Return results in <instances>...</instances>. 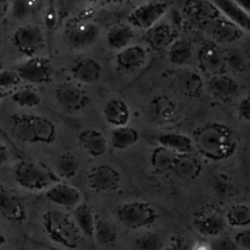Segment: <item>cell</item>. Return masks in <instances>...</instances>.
<instances>
[{
    "mask_svg": "<svg viewBox=\"0 0 250 250\" xmlns=\"http://www.w3.org/2000/svg\"><path fill=\"white\" fill-rule=\"evenodd\" d=\"M240 7L250 14V0H234Z\"/></svg>",
    "mask_w": 250,
    "mask_h": 250,
    "instance_id": "c3c4849f",
    "label": "cell"
},
{
    "mask_svg": "<svg viewBox=\"0 0 250 250\" xmlns=\"http://www.w3.org/2000/svg\"><path fill=\"white\" fill-rule=\"evenodd\" d=\"M157 145H160L177 154L192 153L194 149V144L192 138L176 132L162 133L156 138Z\"/></svg>",
    "mask_w": 250,
    "mask_h": 250,
    "instance_id": "83f0119b",
    "label": "cell"
},
{
    "mask_svg": "<svg viewBox=\"0 0 250 250\" xmlns=\"http://www.w3.org/2000/svg\"><path fill=\"white\" fill-rule=\"evenodd\" d=\"M195 246L190 240L178 236L174 237L164 250H195Z\"/></svg>",
    "mask_w": 250,
    "mask_h": 250,
    "instance_id": "ee69618b",
    "label": "cell"
},
{
    "mask_svg": "<svg viewBox=\"0 0 250 250\" xmlns=\"http://www.w3.org/2000/svg\"><path fill=\"white\" fill-rule=\"evenodd\" d=\"M42 227L46 235L52 241L67 249H75L81 242L83 234L74 219L61 210L51 209L44 212Z\"/></svg>",
    "mask_w": 250,
    "mask_h": 250,
    "instance_id": "3957f363",
    "label": "cell"
},
{
    "mask_svg": "<svg viewBox=\"0 0 250 250\" xmlns=\"http://www.w3.org/2000/svg\"><path fill=\"white\" fill-rule=\"evenodd\" d=\"M167 51L169 62L179 67L188 66L194 57L191 43L185 38H177Z\"/></svg>",
    "mask_w": 250,
    "mask_h": 250,
    "instance_id": "4dcf8cb0",
    "label": "cell"
},
{
    "mask_svg": "<svg viewBox=\"0 0 250 250\" xmlns=\"http://www.w3.org/2000/svg\"><path fill=\"white\" fill-rule=\"evenodd\" d=\"M100 25L89 20L76 21L68 24L64 31L66 44L75 50H85L93 46L100 36Z\"/></svg>",
    "mask_w": 250,
    "mask_h": 250,
    "instance_id": "ba28073f",
    "label": "cell"
},
{
    "mask_svg": "<svg viewBox=\"0 0 250 250\" xmlns=\"http://www.w3.org/2000/svg\"><path fill=\"white\" fill-rule=\"evenodd\" d=\"M97 1H102V2H105V3H117V2H122L125 0H97Z\"/></svg>",
    "mask_w": 250,
    "mask_h": 250,
    "instance_id": "681fc988",
    "label": "cell"
},
{
    "mask_svg": "<svg viewBox=\"0 0 250 250\" xmlns=\"http://www.w3.org/2000/svg\"><path fill=\"white\" fill-rule=\"evenodd\" d=\"M54 97L58 104L64 111L70 113L81 111L91 104L87 92L71 82L58 84L54 90Z\"/></svg>",
    "mask_w": 250,
    "mask_h": 250,
    "instance_id": "30bf717a",
    "label": "cell"
},
{
    "mask_svg": "<svg viewBox=\"0 0 250 250\" xmlns=\"http://www.w3.org/2000/svg\"><path fill=\"white\" fill-rule=\"evenodd\" d=\"M176 89L188 99H198L204 89V81L201 74L189 67H180L173 76Z\"/></svg>",
    "mask_w": 250,
    "mask_h": 250,
    "instance_id": "2e32d148",
    "label": "cell"
},
{
    "mask_svg": "<svg viewBox=\"0 0 250 250\" xmlns=\"http://www.w3.org/2000/svg\"><path fill=\"white\" fill-rule=\"evenodd\" d=\"M80 171V161L78 156L72 151H65L61 154L55 164V172L60 179L71 180Z\"/></svg>",
    "mask_w": 250,
    "mask_h": 250,
    "instance_id": "836d02e7",
    "label": "cell"
},
{
    "mask_svg": "<svg viewBox=\"0 0 250 250\" xmlns=\"http://www.w3.org/2000/svg\"><path fill=\"white\" fill-rule=\"evenodd\" d=\"M165 243L156 233L147 231L137 236L133 242V250H164Z\"/></svg>",
    "mask_w": 250,
    "mask_h": 250,
    "instance_id": "ab89813d",
    "label": "cell"
},
{
    "mask_svg": "<svg viewBox=\"0 0 250 250\" xmlns=\"http://www.w3.org/2000/svg\"><path fill=\"white\" fill-rule=\"evenodd\" d=\"M140 140L139 131L132 126L115 127L110 133L109 142L111 146L117 150H124L135 146Z\"/></svg>",
    "mask_w": 250,
    "mask_h": 250,
    "instance_id": "1f68e13d",
    "label": "cell"
},
{
    "mask_svg": "<svg viewBox=\"0 0 250 250\" xmlns=\"http://www.w3.org/2000/svg\"><path fill=\"white\" fill-rule=\"evenodd\" d=\"M226 220L231 228L242 229L250 226V207L243 203H237L227 211Z\"/></svg>",
    "mask_w": 250,
    "mask_h": 250,
    "instance_id": "d590c367",
    "label": "cell"
},
{
    "mask_svg": "<svg viewBox=\"0 0 250 250\" xmlns=\"http://www.w3.org/2000/svg\"><path fill=\"white\" fill-rule=\"evenodd\" d=\"M147 50L140 44H131L117 52L115 64L119 71L132 73L140 69L146 62Z\"/></svg>",
    "mask_w": 250,
    "mask_h": 250,
    "instance_id": "ac0fdd59",
    "label": "cell"
},
{
    "mask_svg": "<svg viewBox=\"0 0 250 250\" xmlns=\"http://www.w3.org/2000/svg\"><path fill=\"white\" fill-rule=\"evenodd\" d=\"M210 250H240L237 246L234 237H231L225 232L212 237L208 243Z\"/></svg>",
    "mask_w": 250,
    "mask_h": 250,
    "instance_id": "b9f144b4",
    "label": "cell"
},
{
    "mask_svg": "<svg viewBox=\"0 0 250 250\" xmlns=\"http://www.w3.org/2000/svg\"><path fill=\"white\" fill-rule=\"evenodd\" d=\"M120 173L114 167L102 164L92 167L87 175L90 189L95 193H109L120 186Z\"/></svg>",
    "mask_w": 250,
    "mask_h": 250,
    "instance_id": "7c38bea8",
    "label": "cell"
},
{
    "mask_svg": "<svg viewBox=\"0 0 250 250\" xmlns=\"http://www.w3.org/2000/svg\"><path fill=\"white\" fill-rule=\"evenodd\" d=\"M82 149L92 157H101L106 153L107 141L102 131L97 128H86L78 135Z\"/></svg>",
    "mask_w": 250,
    "mask_h": 250,
    "instance_id": "603a6c76",
    "label": "cell"
},
{
    "mask_svg": "<svg viewBox=\"0 0 250 250\" xmlns=\"http://www.w3.org/2000/svg\"><path fill=\"white\" fill-rule=\"evenodd\" d=\"M236 112L245 122L250 123V94L243 97L237 104Z\"/></svg>",
    "mask_w": 250,
    "mask_h": 250,
    "instance_id": "f6af8a7d",
    "label": "cell"
},
{
    "mask_svg": "<svg viewBox=\"0 0 250 250\" xmlns=\"http://www.w3.org/2000/svg\"><path fill=\"white\" fill-rule=\"evenodd\" d=\"M249 58L247 54L239 49H230L226 51L227 69L234 73H241L249 67Z\"/></svg>",
    "mask_w": 250,
    "mask_h": 250,
    "instance_id": "f35d334b",
    "label": "cell"
},
{
    "mask_svg": "<svg viewBox=\"0 0 250 250\" xmlns=\"http://www.w3.org/2000/svg\"><path fill=\"white\" fill-rule=\"evenodd\" d=\"M118 221L129 229H140L153 226L158 218L156 209L145 201H130L120 205L116 211Z\"/></svg>",
    "mask_w": 250,
    "mask_h": 250,
    "instance_id": "5b68a950",
    "label": "cell"
},
{
    "mask_svg": "<svg viewBox=\"0 0 250 250\" xmlns=\"http://www.w3.org/2000/svg\"><path fill=\"white\" fill-rule=\"evenodd\" d=\"M14 178L17 184L29 191H43L61 181L56 172L43 164L21 160L15 167Z\"/></svg>",
    "mask_w": 250,
    "mask_h": 250,
    "instance_id": "277c9868",
    "label": "cell"
},
{
    "mask_svg": "<svg viewBox=\"0 0 250 250\" xmlns=\"http://www.w3.org/2000/svg\"><path fill=\"white\" fill-rule=\"evenodd\" d=\"M207 88L212 97L221 102H229L237 94L239 85L231 76L222 73L211 76L207 83Z\"/></svg>",
    "mask_w": 250,
    "mask_h": 250,
    "instance_id": "7402d4cb",
    "label": "cell"
},
{
    "mask_svg": "<svg viewBox=\"0 0 250 250\" xmlns=\"http://www.w3.org/2000/svg\"><path fill=\"white\" fill-rule=\"evenodd\" d=\"M185 9L189 17L202 23L209 24L222 16L211 0H188L186 3Z\"/></svg>",
    "mask_w": 250,
    "mask_h": 250,
    "instance_id": "4316f807",
    "label": "cell"
},
{
    "mask_svg": "<svg viewBox=\"0 0 250 250\" xmlns=\"http://www.w3.org/2000/svg\"><path fill=\"white\" fill-rule=\"evenodd\" d=\"M221 14L245 32L250 33V14L234 0H211Z\"/></svg>",
    "mask_w": 250,
    "mask_h": 250,
    "instance_id": "484cf974",
    "label": "cell"
},
{
    "mask_svg": "<svg viewBox=\"0 0 250 250\" xmlns=\"http://www.w3.org/2000/svg\"><path fill=\"white\" fill-rule=\"evenodd\" d=\"M233 237L240 250H250V229H242Z\"/></svg>",
    "mask_w": 250,
    "mask_h": 250,
    "instance_id": "bcb514c9",
    "label": "cell"
},
{
    "mask_svg": "<svg viewBox=\"0 0 250 250\" xmlns=\"http://www.w3.org/2000/svg\"><path fill=\"white\" fill-rule=\"evenodd\" d=\"M177 38L178 34L174 26L165 21L157 22L155 25L146 30L144 35L146 46L156 53L168 50Z\"/></svg>",
    "mask_w": 250,
    "mask_h": 250,
    "instance_id": "e0dca14e",
    "label": "cell"
},
{
    "mask_svg": "<svg viewBox=\"0 0 250 250\" xmlns=\"http://www.w3.org/2000/svg\"><path fill=\"white\" fill-rule=\"evenodd\" d=\"M9 156H10V153H9L7 146L4 144H1V146H0V162H1V164L8 161Z\"/></svg>",
    "mask_w": 250,
    "mask_h": 250,
    "instance_id": "7dc6e473",
    "label": "cell"
},
{
    "mask_svg": "<svg viewBox=\"0 0 250 250\" xmlns=\"http://www.w3.org/2000/svg\"><path fill=\"white\" fill-rule=\"evenodd\" d=\"M69 73L79 83L94 84L101 79L103 66L91 57H80L71 62Z\"/></svg>",
    "mask_w": 250,
    "mask_h": 250,
    "instance_id": "d6986e66",
    "label": "cell"
},
{
    "mask_svg": "<svg viewBox=\"0 0 250 250\" xmlns=\"http://www.w3.org/2000/svg\"><path fill=\"white\" fill-rule=\"evenodd\" d=\"M14 48L26 58L39 56L45 47V38L42 29L33 23L19 26L11 37Z\"/></svg>",
    "mask_w": 250,
    "mask_h": 250,
    "instance_id": "8992f818",
    "label": "cell"
},
{
    "mask_svg": "<svg viewBox=\"0 0 250 250\" xmlns=\"http://www.w3.org/2000/svg\"><path fill=\"white\" fill-rule=\"evenodd\" d=\"M179 154L160 146L156 145L150 151L149 164L154 172L158 174L171 173L178 159Z\"/></svg>",
    "mask_w": 250,
    "mask_h": 250,
    "instance_id": "f546056e",
    "label": "cell"
},
{
    "mask_svg": "<svg viewBox=\"0 0 250 250\" xmlns=\"http://www.w3.org/2000/svg\"><path fill=\"white\" fill-rule=\"evenodd\" d=\"M1 216L13 225H22L26 220V206L23 198L15 190L1 187L0 190Z\"/></svg>",
    "mask_w": 250,
    "mask_h": 250,
    "instance_id": "4fadbf2b",
    "label": "cell"
},
{
    "mask_svg": "<svg viewBox=\"0 0 250 250\" xmlns=\"http://www.w3.org/2000/svg\"><path fill=\"white\" fill-rule=\"evenodd\" d=\"M45 196L52 204L59 207L74 210L82 202V194L80 190L65 183L57 182L45 190Z\"/></svg>",
    "mask_w": 250,
    "mask_h": 250,
    "instance_id": "9a60e30c",
    "label": "cell"
},
{
    "mask_svg": "<svg viewBox=\"0 0 250 250\" xmlns=\"http://www.w3.org/2000/svg\"><path fill=\"white\" fill-rule=\"evenodd\" d=\"M179 112L180 110L175 100L165 94L155 96L148 105L150 117L160 124L175 122L179 116Z\"/></svg>",
    "mask_w": 250,
    "mask_h": 250,
    "instance_id": "ffe728a7",
    "label": "cell"
},
{
    "mask_svg": "<svg viewBox=\"0 0 250 250\" xmlns=\"http://www.w3.org/2000/svg\"><path fill=\"white\" fill-rule=\"evenodd\" d=\"M134 30L130 23L118 22L111 25L105 35L106 45L109 49L120 51L132 44Z\"/></svg>",
    "mask_w": 250,
    "mask_h": 250,
    "instance_id": "f1b7e54d",
    "label": "cell"
},
{
    "mask_svg": "<svg viewBox=\"0 0 250 250\" xmlns=\"http://www.w3.org/2000/svg\"><path fill=\"white\" fill-rule=\"evenodd\" d=\"M118 238V232L115 226L108 220L97 217L94 239L97 244L104 248L112 247Z\"/></svg>",
    "mask_w": 250,
    "mask_h": 250,
    "instance_id": "e575fe53",
    "label": "cell"
},
{
    "mask_svg": "<svg viewBox=\"0 0 250 250\" xmlns=\"http://www.w3.org/2000/svg\"><path fill=\"white\" fill-rule=\"evenodd\" d=\"M212 187L214 193L220 198H226L232 192V184L223 175L215 178Z\"/></svg>",
    "mask_w": 250,
    "mask_h": 250,
    "instance_id": "7bdbcfd3",
    "label": "cell"
},
{
    "mask_svg": "<svg viewBox=\"0 0 250 250\" xmlns=\"http://www.w3.org/2000/svg\"><path fill=\"white\" fill-rule=\"evenodd\" d=\"M202 172L200 160L192 153L179 154L171 174L185 183L194 182Z\"/></svg>",
    "mask_w": 250,
    "mask_h": 250,
    "instance_id": "cb8c5ba5",
    "label": "cell"
},
{
    "mask_svg": "<svg viewBox=\"0 0 250 250\" xmlns=\"http://www.w3.org/2000/svg\"><path fill=\"white\" fill-rule=\"evenodd\" d=\"M12 135L21 143L50 145L56 141V124L48 117L32 113H16L10 117Z\"/></svg>",
    "mask_w": 250,
    "mask_h": 250,
    "instance_id": "7a4b0ae2",
    "label": "cell"
},
{
    "mask_svg": "<svg viewBox=\"0 0 250 250\" xmlns=\"http://www.w3.org/2000/svg\"><path fill=\"white\" fill-rule=\"evenodd\" d=\"M21 80L30 85L49 84L53 81L54 68L51 61L42 56L26 58L14 67Z\"/></svg>",
    "mask_w": 250,
    "mask_h": 250,
    "instance_id": "52a82bcc",
    "label": "cell"
},
{
    "mask_svg": "<svg viewBox=\"0 0 250 250\" xmlns=\"http://www.w3.org/2000/svg\"><path fill=\"white\" fill-rule=\"evenodd\" d=\"M209 26L211 37L218 44L233 43L239 40L245 32L223 15L211 21Z\"/></svg>",
    "mask_w": 250,
    "mask_h": 250,
    "instance_id": "44dd1931",
    "label": "cell"
},
{
    "mask_svg": "<svg viewBox=\"0 0 250 250\" xmlns=\"http://www.w3.org/2000/svg\"><path fill=\"white\" fill-rule=\"evenodd\" d=\"M192 224L198 233L209 238L224 233L229 226L226 216L213 209H206L196 213Z\"/></svg>",
    "mask_w": 250,
    "mask_h": 250,
    "instance_id": "5bb4252c",
    "label": "cell"
},
{
    "mask_svg": "<svg viewBox=\"0 0 250 250\" xmlns=\"http://www.w3.org/2000/svg\"><path fill=\"white\" fill-rule=\"evenodd\" d=\"M103 116L105 122L113 128L128 125L130 120V108L125 101L119 98H111L103 107Z\"/></svg>",
    "mask_w": 250,
    "mask_h": 250,
    "instance_id": "d4e9b609",
    "label": "cell"
},
{
    "mask_svg": "<svg viewBox=\"0 0 250 250\" xmlns=\"http://www.w3.org/2000/svg\"><path fill=\"white\" fill-rule=\"evenodd\" d=\"M73 219L84 236L87 238H94L97 216L87 203L81 202L73 210Z\"/></svg>",
    "mask_w": 250,
    "mask_h": 250,
    "instance_id": "d6a6232c",
    "label": "cell"
},
{
    "mask_svg": "<svg viewBox=\"0 0 250 250\" xmlns=\"http://www.w3.org/2000/svg\"><path fill=\"white\" fill-rule=\"evenodd\" d=\"M12 101L21 107L32 108L41 103V96L36 89L31 86L19 87L11 93Z\"/></svg>",
    "mask_w": 250,
    "mask_h": 250,
    "instance_id": "8d00e7d4",
    "label": "cell"
},
{
    "mask_svg": "<svg viewBox=\"0 0 250 250\" xmlns=\"http://www.w3.org/2000/svg\"><path fill=\"white\" fill-rule=\"evenodd\" d=\"M199 69L211 76L226 73V52L213 40L203 42L196 54Z\"/></svg>",
    "mask_w": 250,
    "mask_h": 250,
    "instance_id": "8fae6325",
    "label": "cell"
},
{
    "mask_svg": "<svg viewBox=\"0 0 250 250\" xmlns=\"http://www.w3.org/2000/svg\"><path fill=\"white\" fill-rule=\"evenodd\" d=\"M21 78L15 68H1L0 71V89L1 93L14 91L21 82Z\"/></svg>",
    "mask_w": 250,
    "mask_h": 250,
    "instance_id": "60d3db41",
    "label": "cell"
},
{
    "mask_svg": "<svg viewBox=\"0 0 250 250\" xmlns=\"http://www.w3.org/2000/svg\"><path fill=\"white\" fill-rule=\"evenodd\" d=\"M168 11V5L161 0H149L136 6L128 15V22L136 28L147 30L157 22Z\"/></svg>",
    "mask_w": 250,
    "mask_h": 250,
    "instance_id": "9c48e42d",
    "label": "cell"
},
{
    "mask_svg": "<svg viewBox=\"0 0 250 250\" xmlns=\"http://www.w3.org/2000/svg\"><path fill=\"white\" fill-rule=\"evenodd\" d=\"M194 149L205 159L220 162L229 158L237 147V137L228 125L208 122L192 133Z\"/></svg>",
    "mask_w": 250,
    "mask_h": 250,
    "instance_id": "6da1fadb",
    "label": "cell"
},
{
    "mask_svg": "<svg viewBox=\"0 0 250 250\" xmlns=\"http://www.w3.org/2000/svg\"><path fill=\"white\" fill-rule=\"evenodd\" d=\"M40 7V0H12L10 14L13 19L24 21L33 16Z\"/></svg>",
    "mask_w": 250,
    "mask_h": 250,
    "instance_id": "74e56055",
    "label": "cell"
}]
</instances>
